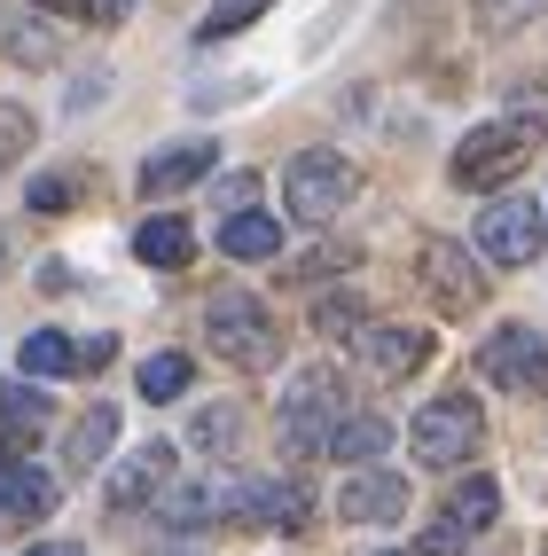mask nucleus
Segmentation results:
<instances>
[{
  "instance_id": "12",
  "label": "nucleus",
  "mask_w": 548,
  "mask_h": 556,
  "mask_svg": "<svg viewBox=\"0 0 548 556\" xmlns=\"http://www.w3.org/2000/svg\"><path fill=\"white\" fill-rule=\"evenodd\" d=\"M423 282H431V299L438 306H447V314H470V306H479V267H470V251L462 243H447V236H431L423 243Z\"/></svg>"
},
{
  "instance_id": "16",
  "label": "nucleus",
  "mask_w": 548,
  "mask_h": 556,
  "mask_svg": "<svg viewBox=\"0 0 548 556\" xmlns=\"http://www.w3.org/2000/svg\"><path fill=\"white\" fill-rule=\"evenodd\" d=\"M48 509H55V478H48V470H31V463H24V470L0 478V526H16V533H24V526H40Z\"/></svg>"
},
{
  "instance_id": "30",
  "label": "nucleus",
  "mask_w": 548,
  "mask_h": 556,
  "mask_svg": "<svg viewBox=\"0 0 548 556\" xmlns=\"http://www.w3.org/2000/svg\"><path fill=\"white\" fill-rule=\"evenodd\" d=\"M470 9H479V24H486V31H518V24L540 9V0H470Z\"/></svg>"
},
{
  "instance_id": "26",
  "label": "nucleus",
  "mask_w": 548,
  "mask_h": 556,
  "mask_svg": "<svg viewBox=\"0 0 548 556\" xmlns=\"http://www.w3.org/2000/svg\"><path fill=\"white\" fill-rule=\"evenodd\" d=\"M314 329H329V338H360V329H369V306H360L353 290H337V299L314 306Z\"/></svg>"
},
{
  "instance_id": "17",
  "label": "nucleus",
  "mask_w": 548,
  "mask_h": 556,
  "mask_svg": "<svg viewBox=\"0 0 548 556\" xmlns=\"http://www.w3.org/2000/svg\"><path fill=\"white\" fill-rule=\"evenodd\" d=\"M110 447H118V407H110V400H94L87 407V416L79 424H71V439H63V455H71V470H102L110 463Z\"/></svg>"
},
{
  "instance_id": "13",
  "label": "nucleus",
  "mask_w": 548,
  "mask_h": 556,
  "mask_svg": "<svg viewBox=\"0 0 548 556\" xmlns=\"http://www.w3.org/2000/svg\"><path fill=\"white\" fill-rule=\"evenodd\" d=\"M353 345H360V361H369L377 377H408V368H423V361H431V329H408V321H369Z\"/></svg>"
},
{
  "instance_id": "9",
  "label": "nucleus",
  "mask_w": 548,
  "mask_h": 556,
  "mask_svg": "<svg viewBox=\"0 0 548 556\" xmlns=\"http://www.w3.org/2000/svg\"><path fill=\"white\" fill-rule=\"evenodd\" d=\"M228 509L243 517V526H282V533H298L306 509H314V494L298 486V478H243V486H228Z\"/></svg>"
},
{
  "instance_id": "33",
  "label": "nucleus",
  "mask_w": 548,
  "mask_h": 556,
  "mask_svg": "<svg viewBox=\"0 0 548 556\" xmlns=\"http://www.w3.org/2000/svg\"><path fill=\"white\" fill-rule=\"evenodd\" d=\"M24 556H87L79 541H40V548H24Z\"/></svg>"
},
{
  "instance_id": "27",
  "label": "nucleus",
  "mask_w": 548,
  "mask_h": 556,
  "mask_svg": "<svg viewBox=\"0 0 548 556\" xmlns=\"http://www.w3.org/2000/svg\"><path fill=\"white\" fill-rule=\"evenodd\" d=\"M24 204H31V212H71V204H79V173H40V180L24 189Z\"/></svg>"
},
{
  "instance_id": "18",
  "label": "nucleus",
  "mask_w": 548,
  "mask_h": 556,
  "mask_svg": "<svg viewBox=\"0 0 548 556\" xmlns=\"http://www.w3.org/2000/svg\"><path fill=\"white\" fill-rule=\"evenodd\" d=\"M219 251H228V258H275V251H282V219H275V212H235V219H219Z\"/></svg>"
},
{
  "instance_id": "34",
  "label": "nucleus",
  "mask_w": 548,
  "mask_h": 556,
  "mask_svg": "<svg viewBox=\"0 0 548 556\" xmlns=\"http://www.w3.org/2000/svg\"><path fill=\"white\" fill-rule=\"evenodd\" d=\"M9 470H24V455L9 447V439H0V478H9Z\"/></svg>"
},
{
  "instance_id": "3",
  "label": "nucleus",
  "mask_w": 548,
  "mask_h": 556,
  "mask_svg": "<svg viewBox=\"0 0 548 556\" xmlns=\"http://www.w3.org/2000/svg\"><path fill=\"white\" fill-rule=\"evenodd\" d=\"M479 439H486L479 400H470V392H438L431 407H416L408 447H416V463H423V470H462L470 455H479Z\"/></svg>"
},
{
  "instance_id": "1",
  "label": "nucleus",
  "mask_w": 548,
  "mask_h": 556,
  "mask_svg": "<svg viewBox=\"0 0 548 556\" xmlns=\"http://www.w3.org/2000/svg\"><path fill=\"white\" fill-rule=\"evenodd\" d=\"M204 338L219 361H235V368H275L282 361V329L275 314L251 299V290H219V299L204 306Z\"/></svg>"
},
{
  "instance_id": "5",
  "label": "nucleus",
  "mask_w": 548,
  "mask_h": 556,
  "mask_svg": "<svg viewBox=\"0 0 548 556\" xmlns=\"http://www.w3.org/2000/svg\"><path fill=\"white\" fill-rule=\"evenodd\" d=\"M533 150H540V126H533V118H525V126L501 118V126H479V134H470L447 173H455V189H501L509 173H525Z\"/></svg>"
},
{
  "instance_id": "22",
  "label": "nucleus",
  "mask_w": 548,
  "mask_h": 556,
  "mask_svg": "<svg viewBox=\"0 0 548 556\" xmlns=\"http://www.w3.org/2000/svg\"><path fill=\"white\" fill-rule=\"evenodd\" d=\"M189 384H196L189 353H150V361H141V400H180Z\"/></svg>"
},
{
  "instance_id": "7",
  "label": "nucleus",
  "mask_w": 548,
  "mask_h": 556,
  "mask_svg": "<svg viewBox=\"0 0 548 556\" xmlns=\"http://www.w3.org/2000/svg\"><path fill=\"white\" fill-rule=\"evenodd\" d=\"M548 243V219L533 197H501L479 212V258H494V267H533Z\"/></svg>"
},
{
  "instance_id": "29",
  "label": "nucleus",
  "mask_w": 548,
  "mask_h": 556,
  "mask_svg": "<svg viewBox=\"0 0 548 556\" xmlns=\"http://www.w3.org/2000/svg\"><path fill=\"white\" fill-rule=\"evenodd\" d=\"M235 431H243L235 407H204L196 416V447H235Z\"/></svg>"
},
{
  "instance_id": "28",
  "label": "nucleus",
  "mask_w": 548,
  "mask_h": 556,
  "mask_svg": "<svg viewBox=\"0 0 548 556\" xmlns=\"http://www.w3.org/2000/svg\"><path fill=\"white\" fill-rule=\"evenodd\" d=\"M40 16H87V24H126L133 0H31Z\"/></svg>"
},
{
  "instance_id": "15",
  "label": "nucleus",
  "mask_w": 548,
  "mask_h": 556,
  "mask_svg": "<svg viewBox=\"0 0 548 556\" xmlns=\"http://www.w3.org/2000/svg\"><path fill=\"white\" fill-rule=\"evenodd\" d=\"M133 258H141V267H189V258H196V228H189V219H180V212H157V219H141V228H133Z\"/></svg>"
},
{
  "instance_id": "10",
  "label": "nucleus",
  "mask_w": 548,
  "mask_h": 556,
  "mask_svg": "<svg viewBox=\"0 0 548 556\" xmlns=\"http://www.w3.org/2000/svg\"><path fill=\"white\" fill-rule=\"evenodd\" d=\"M337 517H345V526H392V517H408V478L353 470L345 486H337Z\"/></svg>"
},
{
  "instance_id": "8",
  "label": "nucleus",
  "mask_w": 548,
  "mask_h": 556,
  "mask_svg": "<svg viewBox=\"0 0 548 556\" xmlns=\"http://www.w3.org/2000/svg\"><path fill=\"white\" fill-rule=\"evenodd\" d=\"M110 353H118V338H63V329H31V338L16 345V377H87V368H102Z\"/></svg>"
},
{
  "instance_id": "19",
  "label": "nucleus",
  "mask_w": 548,
  "mask_h": 556,
  "mask_svg": "<svg viewBox=\"0 0 548 556\" xmlns=\"http://www.w3.org/2000/svg\"><path fill=\"white\" fill-rule=\"evenodd\" d=\"M494 517H501V486H494L486 470H479V478H462L455 502H447V526H455V533H486Z\"/></svg>"
},
{
  "instance_id": "20",
  "label": "nucleus",
  "mask_w": 548,
  "mask_h": 556,
  "mask_svg": "<svg viewBox=\"0 0 548 556\" xmlns=\"http://www.w3.org/2000/svg\"><path fill=\"white\" fill-rule=\"evenodd\" d=\"M384 447H392V424H384V416H345L337 439H329V455L353 463V470H360V463H377Z\"/></svg>"
},
{
  "instance_id": "36",
  "label": "nucleus",
  "mask_w": 548,
  "mask_h": 556,
  "mask_svg": "<svg viewBox=\"0 0 548 556\" xmlns=\"http://www.w3.org/2000/svg\"><path fill=\"white\" fill-rule=\"evenodd\" d=\"M173 556H196V548H173Z\"/></svg>"
},
{
  "instance_id": "31",
  "label": "nucleus",
  "mask_w": 548,
  "mask_h": 556,
  "mask_svg": "<svg viewBox=\"0 0 548 556\" xmlns=\"http://www.w3.org/2000/svg\"><path fill=\"white\" fill-rule=\"evenodd\" d=\"M251 189H259V180H251V173H228V180H219V204H228V219L251 204Z\"/></svg>"
},
{
  "instance_id": "11",
  "label": "nucleus",
  "mask_w": 548,
  "mask_h": 556,
  "mask_svg": "<svg viewBox=\"0 0 548 556\" xmlns=\"http://www.w3.org/2000/svg\"><path fill=\"white\" fill-rule=\"evenodd\" d=\"M173 455L180 447H165V439H150V447H133L118 470H110V486H102V502L110 509H141L150 494H165L173 486Z\"/></svg>"
},
{
  "instance_id": "14",
  "label": "nucleus",
  "mask_w": 548,
  "mask_h": 556,
  "mask_svg": "<svg viewBox=\"0 0 548 556\" xmlns=\"http://www.w3.org/2000/svg\"><path fill=\"white\" fill-rule=\"evenodd\" d=\"M219 165V150L212 141H180V150H157L150 165H141V197H180L189 180H204Z\"/></svg>"
},
{
  "instance_id": "6",
  "label": "nucleus",
  "mask_w": 548,
  "mask_h": 556,
  "mask_svg": "<svg viewBox=\"0 0 548 556\" xmlns=\"http://www.w3.org/2000/svg\"><path fill=\"white\" fill-rule=\"evenodd\" d=\"M479 368H486L501 392L540 400V392H548V329H533V321H501L494 338L479 345Z\"/></svg>"
},
{
  "instance_id": "25",
  "label": "nucleus",
  "mask_w": 548,
  "mask_h": 556,
  "mask_svg": "<svg viewBox=\"0 0 548 556\" xmlns=\"http://www.w3.org/2000/svg\"><path fill=\"white\" fill-rule=\"evenodd\" d=\"M0 55H9V63H55V40L31 16H9V24H0Z\"/></svg>"
},
{
  "instance_id": "21",
  "label": "nucleus",
  "mask_w": 548,
  "mask_h": 556,
  "mask_svg": "<svg viewBox=\"0 0 548 556\" xmlns=\"http://www.w3.org/2000/svg\"><path fill=\"white\" fill-rule=\"evenodd\" d=\"M219 509H228V486H180V494H165L157 517H165L173 533H196V526H212Z\"/></svg>"
},
{
  "instance_id": "24",
  "label": "nucleus",
  "mask_w": 548,
  "mask_h": 556,
  "mask_svg": "<svg viewBox=\"0 0 548 556\" xmlns=\"http://www.w3.org/2000/svg\"><path fill=\"white\" fill-rule=\"evenodd\" d=\"M31 134H40V118H31L24 102H0V180H9V173L24 165V150H31Z\"/></svg>"
},
{
  "instance_id": "37",
  "label": "nucleus",
  "mask_w": 548,
  "mask_h": 556,
  "mask_svg": "<svg viewBox=\"0 0 548 556\" xmlns=\"http://www.w3.org/2000/svg\"><path fill=\"white\" fill-rule=\"evenodd\" d=\"M384 556H399V548H384Z\"/></svg>"
},
{
  "instance_id": "2",
  "label": "nucleus",
  "mask_w": 548,
  "mask_h": 556,
  "mask_svg": "<svg viewBox=\"0 0 548 556\" xmlns=\"http://www.w3.org/2000/svg\"><path fill=\"white\" fill-rule=\"evenodd\" d=\"M345 424V377L337 368H298L282 392V447L290 455H329V439Z\"/></svg>"
},
{
  "instance_id": "32",
  "label": "nucleus",
  "mask_w": 548,
  "mask_h": 556,
  "mask_svg": "<svg viewBox=\"0 0 548 556\" xmlns=\"http://www.w3.org/2000/svg\"><path fill=\"white\" fill-rule=\"evenodd\" d=\"M416 556H462V533H455V526H438V533H423Z\"/></svg>"
},
{
  "instance_id": "23",
  "label": "nucleus",
  "mask_w": 548,
  "mask_h": 556,
  "mask_svg": "<svg viewBox=\"0 0 548 556\" xmlns=\"http://www.w3.org/2000/svg\"><path fill=\"white\" fill-rule=\"evenodd\" d=\"M0 431H24V439L48 431V392H31V384L16 377L9 392H0Z\"/></svg>"
},
{
  "instance_id": "35",
  "label": "nucleus",
  "mask_w": 548,
  "mask_h": 556,
  "mask_svg": "<svg viewBox=\"0 0 548 556\" xmlns=\"http://www.w3.org/2000/svg\"><path fill=\"white\" fill-rule=\"evenodd\" d=\"M243 9H267V0H243Z\"/></svg>"
},
{
  "instance_id": "4",
  "label": "nucleus",
  "mask_w": 548,
  "mask_h": 556,
  "mask_svg": "<svg viewBox=\"0 0 548 556\" xmlns=\"http://www.w3.org/2000/svg\"><path fill=\"white\" fill-rule=\"evenodd\" d=\"M282 197H290V212H298L306 228H329V219L360 197V173H353V157H337V150H298V157H290V173H282Z\"/></svg>"
}]
</instances>
